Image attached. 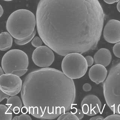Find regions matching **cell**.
<instances>
[{
  "label": "cell",
  "instance_id": "6da1fadb",
  "mask_svg": "<svg viewBox=\"0 0 120 120\" xmlns=\"http://www.w3.org/2000/svg\"><path fill=\"white\" fill-rule=\"evenodd\" d=\"M104 17L98 0H40L37 29L44 43L59 55L83 54L97 46Z\"/></svg>",
  "mask_w": 120,
  "mask_h": 120
},
{
  "label": "cell",
  "instance_id": "7a4b0ae2",
  "mask_svg": "<svg viewBox=\"0 0 120 120\" xmlns=\"http://www.w3.org/2000/svg\"><path fill=\"white\" fill-rule=\"evenodd\" d=\"M21 95L24 106L34 117L52 120L71 110L76 89L73 79L59 70L45 68L27 75Z\"/></svg>",
  "mask_w": 120,
  "mask_h": 120
},
{
  "label": "cell",
  "instance_id": "3957f363",
  "mask_svg": "<svg viewBox=\"0 0 120 120\" xmlns=\"http://www.w3.org/2000/svg\"><path fill=\"white\" fill-rule=\"evenodd\" d=\"M36 23L35 16L32 12L27 9H19L9 15L6 28L14 38L22 40L32 35Z\"/></svg>",
  "mask_w": 120,
  "mask_h": 120
},
{
  "label": "cell",
  "instance_id": "277c9868",
  "mask_svg": "<svg viewBox=\"0 0 120 120\" xmlns=\"http://www.w3.org/2000/svg\"><path fill=\"white\" fill-rule=\"evenodd\" d=\"M103 92L105 100L110 110L120 114V62L111 68L103 83Z\"/></svg>",
  "mask_w": 120,
  "mask_h": 120
},
{
  "label": "cell",
  "instance_id": "5b68a950",
  "mask_svg": "<svg viewBox=\"0 0 120 120\" xmlns=\"http://www.w3.org/2000/svg\"><path fill=\"white\" fill-rule=\"evenodd\" d=\"M63 73L72 79H80L87 71V63L81 54L72 52L65 56L61 65Z\"/></svg>",
  "mask_w": 120,
  "mask_h": 120
},
{
  "label": "cell",
  "instance_id": "8992f818",
  "mask_svg": "<svg viewBox=\"0 0 120 120\" xmlns=\"http://www.w3.org/2000/svg\"><path fill=\"white\" fill-rule=\"evenodd\" d=\"M1 66L5 74H11L14 71L27 69L29 66L28 56L21 50H10L2 58Z\"/></svg>",
  "mask_w": 120,
  "mask_h": 120
},
{
  "label": "cell",
  "instance_id": "52a82bcc",
  "mask_svg": "<svg viewBox=\"0 0 120 120\" xmlns=\"http://www.w3.org/2000/svg\"><path fill=\"white\" fill-rule=\"evenodd\" d=\"M22 82L20 77L12 74H4L0 76V89L9 96L16 95L22 90Z\"/></svg>",
  "mask_w": 120,
  "mask_h": 120
},
{
  "label": "cell",
  "instance_id": "ba28073f",
  "mask_svg": "<svg viewBox=\"0 0 120 120\" xmlns=\"http://www.w3.org/2000/svg\"><path fill=\"white\" fill-rule=\"evenodd\" d=\"M54 58L52 50L47 46H41L36 48L32 54L34 63L42 68L50 67L54 61Z\"/></svg>",
  "mask_w": 120,
  "mask_h": 120
},
{
  "label": "cell",
  "instance_id": "9c48e42d",
  "mask_svg": "<svg viewBox=\"0 0 120 120\" xmlns=\"http://www.w3.org/2000/svg\"><path fill=\"white\" fill-rule=\"evenodd\" d=\"M81 106L84 114L89 116H93L100 112L102 104L100 100L96 96L89 95L83 99Z\"/></svg>",
  "mask_w": 120,
  "mask_h": 120
},
{
  "label": "cell",
  "instance_id": "30bf717a",
  "mask_svg": "<svg viewBox=\"0 0 120 120\" xmlns=\"http://www.w3.org/2000/svg\"><path fill=\"white\" fill-rule=\"evenodd\" d=\"M103 36L109 43L120 42V21L114 19L109 21L104 29Z\"/></svg>",
  "mask_w": 120,
  "mask_h": 120
},
{
  "label": "cell",
  "instance_id": "8fae6325",
  "mask_svg": "<svg viewBox=\"0 0 120 120\" xmlns=\"http://www.w3.org/2000/svg\"><path fill=\"white\" fill-rule=\"evenodd\" d=\"M107 75V71L104 66L95 64L92 66L89 72V78L92 82L99 84L105 80Z\"/></svg>",
  "mask_w": 120,
  "mask_h": 120
},
{
  "label": "cell",
  "instance_id": "7c38bea8",
  "mask_svg": "<svg viewBox=\"0 0 120 120\" xmlns=\"http://www.w3.org/2000/svg\"><path fill=\"white\" fill-rule=\"evenodd\" d=\"M94 59L96 64H99L107 67L110 65L112 61V54L107 49L102 48L96 52L94 55Z\"/></svg>",
  "mask_w": 120,
  "mask_h": 120
},
{
  "label": "cell",
  "instance_id": "4fadbf2b",
  "mask_svg": "<svg viewBox=\"0 0 120 120\" xmlns=\"http://www.w3.org/2000/svg\"><path fill=\"white\" fill-rule=\"evenodd\" d=\"M22 101L18 96H11L7 99V106L15 113H19L22 107Z\"/></svg>",
  "mask_w": 120,
  "mask_h": 120
},
{
  "label": "cell",
  "instance_id": "5bb4252c",
  "mask_svg": "<svg viewBox=\"0 0 120 120\" xmlns=\"http://www.w3.org/2000/svg\"><path fill=\"white\" fill-rule=\"evenodd\" d=\"M13 39L12 35L7 32H2L0 34V50H8L12 46Z\"/></svg>",
  "mask_w": 120,
  "mask_h": 120
},
{
  "label": "cell",
  "instance_id": "9a60e30c",
  "mask_svg": "<svg viewBox=\"0 0 120 120\" xmlns=\"http://www.w3.org/2000/svg\"><path fill=\"white\" fill-rule=\"evenodd\" d=\"M12 111L5 105H0V120H11L12 119Z\"/></svg>",
  "mask_w": 120,
  "mask_h": 120
},
{
  "label": "cell",
  "instance_id": "2e32d148",
  "mask_svg": "<svg viewBox=\"0 0 120 120\" xmlns=\"http://www.w3.org/2000/svg\"><path fill=\"white\" fill-rule=\"evenodd\" d=\"M58 120H79L78 117L73 112H65L58 117Z\"/></svg>",
  "mask_w": 120,
  "mask_h": 120
},
{
  "label": "cell",
  "instance_id": "e0dca14e",
  "mask_svg": "<svg viewBox=\"0 0 120 120\" xmlns=\"http://www.w3.org/2000/svg\"><path fill=\"white\" fill-rule=\"evenodd\" d=\"M36 32V30L35 29L32 35L29 37L26 38L24 39H22V40H19V39H15L14 40V42L16 44L20 45H24L25 44H27V43L30 42V41H32L34 38V37L35 35Z\"/></svg>",
  "mask_w": 120,
  "mask_h": 120
},
{
  "label": "cell",
  "instance_id": "ac0fdd59",
  "mask_svg": "<svg viewBox=\"0 0 120 120\" xmlns=\"http://www.w3.org/2000/svg\"><path fill=\"white\" fill-rule=\"evenodd\" d=\"M43 41L40 37H36L34 38L32 40L31 44L32 46L36 48L42 46L43 44Z\"/></svg>",
  "mask_w": 120,
  "mask_h": 120
},
{
  "label": "cell",
  "instance_id": "d6986e66",
  "mask_svg": "<svg viewBox=\"0 0 120 120\" xmlns=\"http://www.w3.org/2000/svg\"><path fill=\"white\" fill-rule=\"evenodd\" d=\"M112 50L114 55L116 57L120 58V42H117L114 45Z\"/></svg>",
  "mask_w": 120,
  "mask_h": 120
},
{
  "label": "cell",
  "instance_id": "ffe728a7",
  "mask_svg": "<svg viewBox=\"0 0 120 120\" xmlns=\"http://www.w3.org/2000/svg\"><path fill=\"white\" fill-rule=\"evenodd\" d=\"M28 69H19L12 71L11 74L16 75L19 77H22L27 72Z\"/></svg>",
  "mask_w": 120,
  "mask_h": 120
},
{
  "label": "cell",
  "instance_id": "44dd1931",
  "mask_svg": "<svg viewBox=\"0 0 120 120\" xmlns=\"http://www.w3.org/2000/svg\"><path fill=\"white\" fill-rule=\"evenodd\" d=\"M72 112L77 117L79 120L82 119L83 117L84 113L80 109H74Z\"/></svg>",
  "mask_w": 120,
  "mask_h": 120
},
{
  "label": "cell",
  "instance_id": "7402d4cb",
  "mask_svg": "<svg viewBox=\"0 0 120 120\" xmlns=\"http://www.w3.org/2000/svg\"><path fill=\"white\" fill-rule=\"evenodd\" d=\"M104 120H120V114H114L107 116Z\"/></svg>",
  "mask_w": 120,
  "mask_h": 120
},
{
  "label": "cell",
  "instance_id": "603a6c76",
  "mask_svg": "<svg viewBox=\"0 0 120 120\" xmlns=\"http://www.w3.org/2000/svg\"><path fill=\"white\" fill-rule=\"evenodd\" d=\"M85 58L86 59L88 67H90L93 65L94 61V59H93L92 56H87Z\"/></svg>",
  "mask_w": 120,
  "mask_h": 120
},
{
  "label": "cell",
  "instance_id": "cb8c5ba5",
  "mask_svg": "<svg viewBox=\"0 0 120 120\" xmlns=\"http://www.w3.org/2000/svg\"><path fill=\"white\" fill-rule=\"evenodd\" d=\"M32 118L30 116L26 114L23 113L19 116V120H31Z\"/></svg>",
  "mask_w": 120,
  "mask_h": 120
},
{
  "label": "cell",
  "instance_id": "d4e9b609",
  "mask_svg": "<svg viewBox=\"0 0 120 120\" xmlns=\"http://www.w3.org/2000/svg\"><path fill=\"white\" fill-rule=\"evenodd\" d=\"M92 87L91 85L89 83H86L82 86V89L84 91L86 92H89L92 89Z\"/></svg>",
  "mask_w": 120,
  "mask_h": 120
},
{
  "label": "cell",
  "instance_id": "484cf974",
  "mask_svg": "<svg viewBox=\"0 0 120 120\" xmlns=\"http://www.w3.org/2000/svg\"><path fill=\"white\" fill-rule=\"evenodd\" d=\"M9 96L8 95L3 92L2 90H0V101L1 102L2 101L4 100V99H8L9 98Z\"/></svg>",
  "mask_w": 120,
  "mask_h": 120
},
{
  "label": "cell",
  "instance_id": "4316f807",
  "mask_svg": "<svg viewBox=\"0 0 120 120\" xmlns=\"http://www.w3.org/2000/svg\"><path fill=\"white\" fill-rule=\"evenodd\" d=\"M104 118L101 116H97L90 118V120H104Z\"/></svg>",
  "mask_w": 120,
  "mask_h": 120
},
{
  "label": "cell",
  "instance_id": "83f0119b",
  "mask_svg": "<svg viewBox=\"0 0 120 120\" xmlns=\"http://www.w3.org/2000/svg\"><path fill=\"white\" fill-rule=\"evenodd\" d=\"M105 3L108 4H112L119 2V0H103Z\"/></svg>",
  "mask_w": 120,
  "mask_h": 120
},
{
  "label": "cell",
  "instance_id": "f1b7e54d",
  "mask_svg": "<svg viewBox=\"0 0 120 120\" xmlns=\"http://www.w3.org/2000/svg\"><path fill=\"white\" fill-rule=\"evenodd\" d=\"M21 112H22V113L26 114V113L27 112H28V111L27 109L24 106V107H22V108L21 109Z\"/></svg>",
  "mask_w": 120,
  "mask_h": 120
},
{
  "label": "cell",
  "instance_id": "f546056e",
  "mask_svg": "<svg viewBox=\"0 0 120 120\" xmlns=\"http://www.w3.org/2000/svg\"><path fill=\"white\" fill-rule=\"evenodd\" d=\"M4 13V9L2 7V5H0V17H2V15Z\"/></svg>",
  "mask_w": 120,
  "mask_h": 120
},
{
  "label": "cell",
  "instance_id": "4dcf8cb0",
  "mask_svg": "<svg viewBox=\"0 0 120 120\" xmlns=\"http://www.w3.org/2000/svg\"><path fill=\"white\" fill-rule=\"evenodd\" d=\"M117 8L119 12H120V0H119L117 5Z\"/></svg>",
  "mask_w": 120,
  "mask_h": 120
},
{
  "label": "cell",
  "instance_id": "1f68e13d",
  "mask_svg": "<svg viewBox=\"0 0 120 120\" xmlns=\"http://www.w3.org/2000/svg\"><path fill=\"white\" fill-rule=\"evenodd\" d=\"M4 71L3 70V69L2 68V67L0 68V75H3V74H4Z\"/></svg>",
  "mask_w": 120,
  "mask_h": 120
},
{
  "label": "cell",
  "instance_id": "d6a6232c",
  "mask_svg": "<svg viewBox=\"0 0 120 120\" xmlns=\"http://www.w3.org/2000/svg\"><path fill=\"white\" fill-rule=\"evenodd\" d=\"M19 116H15V117H14V118H13V119H12V120H19Z\"/></svg>",
  "mask_w": 120,
  "mask_h": 120
},
{
  "label": "cell",
  "instance_id": "836d02e7",
  "mask_svg": "<svg viewBox=\"0 0 120 120\" xmlns=\"http://www.w3.org/2000/svg\"><path fill=\"white\" fill-rule=\"evenodd\" d=\"M4 0L5 1H7V2H9V1H12V0Z\"/></svg>",
  "mask_w": 120,
  "mask_h": 120
},
{
  "label": "cell",
  "instance_id": "e575fe53",
  "mask_svg": "<svg viewBox=\"0 0 120 120\" xmlns=\"http://www.w3.org/2000/svg\"></svg>",
  "mask_w": 120,
  "mask_h": 120
}]
</instances>
